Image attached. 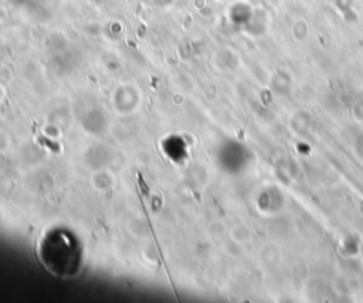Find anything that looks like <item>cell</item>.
Instances as JSON below:
<instances>
[{
	"label": "cell",
	"mask_w": 363,
	"mask_h": 303,
	"mask_svg": "<svg viewBox=\"0 0 363 303\" xmlns=\"http://www.w3.org/2000/svg\"><path fill=\"white\" fill-rule=\"evenodd\" d=\"M37 255L41 265L55 276H75L82 266V246L67 228L48 229L38 241Z\"/></svg>",
	"instance_id": "6da1fadb"
}]
</instances>
